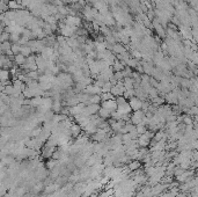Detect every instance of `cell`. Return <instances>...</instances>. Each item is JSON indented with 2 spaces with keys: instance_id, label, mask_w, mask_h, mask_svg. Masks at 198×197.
<instances>
[{
  "instance_id": "ba28073f",
  "label": "cell",
  "mask_w": 198,
  "mask_h": 197,
  "mask_svg": "<svg viewBox=\"0 0 198 197\" xmlns=\"http://www.w3.org/2000/svg\"><path fill=\"white\" fill-rule=\"evenodd\" d=\"M69 131H71V134H72V136L79 137V134H81V131H82V128L79 125L77 122H75V123L73 122V124H72L71 128H69Z\"/></svg>"
},
{
  "instance_id": "603a6c76",
  "label": "cell",
  "mask_w": 198,
  "mask_h": 197,
  "mask_svg": "<svg viewBox=\"0 0 198 197\" xmlns=\"http://www.w3.org/2000/svg\"><path fill=\"white\" fill-rule=\"evenodd\" d=\"M123 74H124V78H132L133 69H131L130 66H126V67L123 70Z\"/></svg>"
},
{
  "instance_id": "ffe728a7",
  "label": "cell",
  "mask_w": 198,
  "mask_h": 197,
  "mask_svg": "<svg viewBox=\"0 0 198 197\" xmlns=\"http://www.w3.org/2000/svg\"><path fill=\"white\" fill-rule=\"evenodd\" d=\"M21 54H23L25 57H29L33 54V51H31V48L28 46V45H21Z\"/></svg>"
},
{
  "instance_id": "4fadbf2b",
  "label": "cell",
  "mask_w": 198,
  "mask_h": 197,
  "mask_svg": "<svg viewBox=\"0 0 198 197\" xmlns=\"http://www.w3.org/2000/svg\"><path fill=\"white\" fill-rule=\"evenodd\" d=\"M123 82H124V87L126 90H134V79L133 78H124Z\"/></svg>"
},
{
  "instance_id": "52a82bcc",
  "label": "cell",
  "mask_w": 198,
  "mask_h": 197,
  "mask_svg": "<svg viewBox=\"0 0 198 197\" xmlns=\"http://www.w3.org/2000/svg\"><path fill=\"white\" fill-rule=\"evenodd\" d=\"M112 52L115 54H124L125 52H128V49L125 45H123L122 43H116L112 45Z\"/></svg>"
},
{
  "instance_id": "ab89813d",
  "label": "cell",
  "mask_w": 198,
  "mask_h": 197,
  "mask_svg": "<svg viewBox=\"0 0 198 197\" xmlns=\"http://www.w3.org/2000/svg\"><path fill=\"white\" fill-rule=\"evenodd\" d=\"M79 4H80V5H81L84 8H85V6L87 5V1H86V0H79Z\"/></svg>"
},
{
  "instance_id": "7402d4cb",
  "label": "cell",
  "mask_w": 198,
  "mask_h": 197,
  "mask_svg": "<svg viewBox=\"0 0 198 197\" xmlns=\"http://www.w3.org/2000/svg\"><path fill=\"white\" fill-rule=\"evenodd\" d=\"M27 75H28V78L31 79V80H38L40 77H41V74L38 73V71H29L27 73Z\"/></svg>"
},
{
  "instance_id": "5b68a950",
  "label": "cell",
  "mask_w": 198,
  "mask_h": 197,
  "mask_svg": "<svg viewBox=\"0 0 198 197\" xmlns=\"http://www.w3.org/2000/svg\"><path fill=\"white\" fill-rule=\"evenodd\" d=\"M101 107L108 109L110 113H114V111H116V110L118 109V104H117L116 100H109V101H103V102H101Z\"/></svg>"
},
{
  "instance_id": "484cf974",
  "label": "cell",
  "mask_w": 198,
  "mask_h": 197,
  "mask_svg": "<svg viewBox=\"0 0 198 197\" xmlns=\"http://www.w3.org/2000/svg\"><path fill=\"white\" fill-rule=\"evenodd\" d=\"M7 41H10V34L7 33V31H4L1 33V36H0V42H7Z\"/></svg>"
},
{
  "instance_id": "6da1fadb",
  "label": "cell",
  "mask_w": 198,
  "mask_h": 197,
  "mask_svg": "<svg viewBox=\"0 0 198 197\" xmlns=\"http://www.w3.org/2000/svg\"><path fill=\"white\" fill-rule=\"evenodd\" d=\"M145 116H146V113L144 110H141V109L137 110V111H133L131 114V122L134 125H138V124H140L143 122V119L145 118Z\"/></svg>"
},
{
  "instance_id": "8fae6325",
  "label": "cell",
  "mask_w": 198,
  "mask_h": 197,
  "mask_svg": "<svg viewBox=\"0 0 198 197\" xmlns=\"http://www.w3.org/2000/svg\"><path fill=\"white\" fill-rule=\"evenodd\" d=\"M14 63L16 66L19 67H21L22 65H25L27 63V57H25L22 54H15V59H14Z\"/></svg>"
},
{
  "instance_id": "ac0fdd59",
  "label": "cell",
  "mask_w": 198,
  "mask_h": 197,
  "mask_svg": "<svg viewBox=\"0 0 198 197\" xmlns=\"http://www.w3.org/2000/svg\"><path fill=\"white\" fill-rule=\"evenodd\" d=\"M12 45L13 43L10 42V41H7V42H2L1 44H0V50H1V54H5V52L9 50V49H12Z\"/></svg>"
},
{
  "instance_id": "4dcf8cb0",
  "label": "cell",
  "mask_w": 198,
  "mask_h": 197,
  "mask_svg": "<svg viewBox=\"0 0 198 197\" xmlns=\"http://www.w3.org/2000/svg\"><path fill=\"white\" fill-rule=\"evenodd\" d=\"M105 42L107 43H109V44H111V45H114V44H116L117 43V40L114 37V35H108V36H105Z\"/></svg>"
},
{
  "instance_id": "836d02e7",
  "label": "cell",
  "mask_w": 198,
  "mask_h": 197,
  "mask_svg": "<svg viewBox=\"0 0 198 197\" xmlns=\"http://www.w3.org/2000/svg\"><path fill=\"white\" fill-rule=\"evenodd\" d=\"M114 77L117 79L118 81H122L124 80V74H123V71H120V72H115V74H114Z\"/></svg>"
},
{
  "instance_id": "83f0119b",
  "label": "cell",
  "mask_w": 198,
  "mask_h": 197,
  "mask_svg": "<svg viewBox=\"0 0 198 197\" xmlns=\"http://www.w3.org/2000/svg\"><path fill=\"white\" fill-rule=\"evenodd\" d=\"M20 38H21V34H16V33L10 34V42L12 43H19Z\"/></svg>"
},
{
  "instance_id": "d590c367",
  "label": "cell",
  "mask_w": 198,
  "mask_h": 197,
  "mask_svg": "<svg viewBox=\"0 0 198 197\" xmlns=\"http://www.w3.org/2000/svg\"><path fill=\"white\" fill-rule=\"evenodd\" d=\"M149 106H151V103L148 102V100L144 101V102H143V108H141V110H144L145 113H147V111H148V108H149Z\"/></svg>"
},
{
  "instance_id": "d4e9b609",
  "label": "cell",
  "mask_w": 198,
  "mask_h": 197,
  "mask_svg": "<svg viewBox=\"0 0 198 197\" xmlns=\"http://www.w3.org/2000/svg\"><path fill=\"white\" fill-rule=\"evenodd\" d=\"M112 86H114V85H112L110 81H107V82H104L103 87L101 88V90H102V93H109V92L111 90Z\"/></svg>"
},
{
  "instance_id": "5bb4252c",
  "label": "cell",
  "mask_w": 198,
  "mask_h": 197,
  "mask_svg": "<svg viewBox=\"0 0 198 197\" xmlns=\"http://www.w3.org/2000/svg\"><path fill=\"white\" fill-rule=\"evenodd\" d=\"M12 79V74L9 70H4L1 69L0 71V81H5V80H10Z\"/></svg>"
},
{
  "instance_id": "d6986e66",
  "label": "cell",
  "mask_w": 198,
  "mask_h": 197,
  "mask_svg": "<svg viewBox=\"0 0 198 197\" xmlns=\"http://www.w3.org/2000/svg\"><path fill=\"white\" fill-rule=\"evenodd\" d=\"M112 69H114V71L115 72H120V71H123V70L125 69V66H124V64L122 63L121 60L116 59L115 63L112 64Z\"/></svg>"
},
{
  "instance_id": "4316f807",
  "label": "cell",
  "mask_w": 198,
  "mask_h": 197,
  "mask_svg": "<svg viewBox=\"0 0 198 197\" xmlns=\"http://www.w3.org/2000/svg\"><path fill=\"white\" fill-rule=\"evenodd\" d=\"M12 51H13L14 54H21V44H19V43H13V45H12Z\"/></svg>"
},
{
  "instance_id": "74e56055",
  "label": "cell",
  "mask_w": 198,
  "mask_h": 197,
  "mask_svg": "<svg viewBox=\"0 0 198 197\" xmlns=\"http://www.w3.org/2000/svg\"><path fill=\"white\" fill-rule=\"evenodd\" d=\"M134 70H136V71H137V72H139L140 74H143V73H144V67H143V65L140 64V62H139V64H138V66H137V67H136V69H134Z\"/></svg>"
},
{
  "instance_id": "3957f363",
  "label": "cell",
  "mask_w": 198,
  "mask_h": 197,
  "mask_svg": "<svg viewBox=\"0 0 198 197\" xmlns=\"http://www.w3.org/2000/svg\"><path fill=\"white\" fill-rule=\"evenodd\" d=\"M130 104V107L132 108V110L133 111H137V110H140L141 108H143V100L141 99L137 98V96H133V98H131L128 101Z\"/></svg>"
},
{
  "instance_id": "1f68e13d",
  "label": "cell",
  "mask_w": 198,
  "mask_h": 197,
  "mask_svg": "<svg viewBox=\"0 0 198 197\" xmlns=\"http://www.w3.org/2000/svg\"><path fill=\"white\" fill-rule=\"evenodd\" d=\"M0 8H1V13H6V12H8L9 10L8 4L5 2L4 0H1V1H0Z\"/></svg>"
},
{
  "instance_id": "8d00e7d4",
  "label": "cell",
  "mask_w": 198,
  "mask_h": 197,
  "mask_svg": "<svg viewBox=\"0 0 198 197\" xmlns=\"http://www.w3.org/2000/svg\"><path fill=\"white\" fill-rule=\"evenodd\" d=\"M149 80H151V75L145 74V73L141 74V81H144V82H149Z\"/></svg>"
},
{
  "instance_id": "9a60e30c",
  "label": "cell",
  "mask_w": 198,
  "mask_h": 197,
  "mask_svg": "<svg viewBox=\"0 0 198 197\" xmlns=\"http://www.w3.org/2000/svg\"><path fill=\"white\" fill-rule=\"evenodd\" d=\"M151 100V103H153V104H155L156 107H160V106H164V103H166V100H164V98H162V96H156V98L154 99H149Z\"/></svg>"
},
{
  "instance_id": "7a4b0ae2",
  "label": "cell",
  "mask_w": 198,
  "mask_h": 197,
  "mask_svg": "<svg viewBox=\"0 0 198 197\" xmlns=\"http://www.w3.org/2000/svg\"><path fill=\"white\" fill-rule=\"evenodd\" d=\"M164 100H166V102H167L168 104L175 106V104L179 103V95H177V93H176L175 90H172V92H169V93L166 94Z\"/></svg>"
},
{
  "instance_id": "2e32d148",
  "label": "cell",
  "mask_w": 198,
  "mask_h": 197,
  "mask_svg": "<svg viewBox=\"0 0 198 197\" xmlns=\"http://www.w3.org/2000/svg\"><path fill=\"white\" fill-rule=\"evenodd\" d=\"M102 102V99H101V95L100 94H95V95H90V99H89V104H101Z\"/></svg>"
},
{
  "instance_id": "f35d334b",
  "label": "cell",
  "mask_w": 198,
  "mask_h": 197,
  "mask_svg": "<svg viewBox=\"0 0 198 197\" xmlns=\"http://www.w3.org/2000/svg\"><path fill=\"white\" fill-rule=\"evenodd\" d=\"M42 188H43V184H42V183H38V184H36L34 187V190L36 193H40V191L42 190Z\"/></svg>"
},
{
  "instance_id": "e0dca14e",
  "label": "cell",
  "mask_w": 198,
  "mask_h": 197,
  "mask_svg": "<svg viewBox=\"0 0 198 197\" xmlns=\"http://www.w3.org/2000/svg\"><path fill=\"white\" fill-rule=\"evenodd\" d=\"M43 106V96H35L31 99V107H40Z\"/></svg>"
},
{
  "instance_id": "e575fe53",
  "label": "cell",
  "mask_w": 198,
  "mask_h": 197,
  "mask_svg": "<svg viewBox=\"0 0 198 197\" xmlns=\"http://www.w3.org/2000/svg\"><path fill=\"white\" fill-rule=\"evenodd\" d=\"M116 102H117V104H118V106H121V104L126 103V102H128V100L124 98V96H117V98H116Z\"/></svg>"
},
{
  "instance_id": "7c38bea8",
  "label": "cell",
  "mask_w": 198,
  "mask_h": 197,
  "mask_svg": "<svg viewBox=\"0 0 198 197\" xmlns=\"http://www.w3.org/2000/svg\"><path fill=\"white\" fill-rule=\"evenodd\" d=\"M99 116L101 117V118H103V119H105V121H108L110 117H111V113L108 110V109H105V108L101 107L100 108V110H99Z\"/></svg>"
},
{
  "instance_id": "277c9868",
  "label": "cell",
  "mask_w": 198,
  "mask_h": 197,
  "mask_svg": "<svg viewBox=\"0 0 198 197\" xmlns=\"http://www.w3.org/2000/svg\"><path fill=\"white\" fill-rule=\"evenodd\" d=\"M100 108H101V104H88V106L85 108L82 115H84V116H92V115H95V114L99 113Z\"/></svg>"
},
{
  "instance_id": "30bf717a",
  "label": "cell",
  "mask_w": 198,
  "mask_h": 197,
  "mask_svg": "<svg viewBox=\"0 0 198 197\" xmlns=\"http://www.w3.org/2000/svg\"><path fill=\"white\" fill-rule=\"evenodd\" d=\"M117 111L124 115V114H131V111H133V110H132V108L130 107L129 102H126V103H124V104H121V106H118V109H117Z\"/></svg>"
},
{
  "instance_id": "d6a6232c",
  "label": "cell",
  "mask_w": 198,
  "mask_h": 197,
  "mask_svg": "<svg viewBox=\"0 0 198 197\" xmlns=\"http://www.w3.org/2000/svg\"><path fill=\"white\" fill-rule=\"evenodd\" d=\"M61 158H63L61 150H57V151H55L53 154H52V159H55V160H61Z\"/></svg>"
},
{
  "instance_id": "44dd1931",
  "label": "cell",
  "mask_w": 198,
  "mask_h": 197,
  "mask_svg": "<svg viewBox=\"0 0 198 197\" xmlns=\"http://www.w3.org/2000/svg\"><path fill=\"white\" fill-rule=\"evenodd\" d=\"M101 99H102V102H103V101H109V100H116V96L112 94L111 92H109V93H102Z\"/></svg>"
},
{
  "instance_id": "9c48e42d",
  "label": "cell",
  "mask_w": 198,
  "mask_h": 197,
  "mask_svg": "<svg viewBox=\"0 0 198 197\" xmlns=\"http://www.w3.org/2000/svg\"><path fill=\"white\" fill-rule=\"evenodd\" d=\"M140 167H141L140 160H131L128 163V168L130 169V172H136V170L140 169Z\"/></svg>"
},
{
  "instance_id": "f1b7e54d",
  "label": "cell",
  "mask_w": 198,
  "mask_h": 197,
  "mask_svg": "<svg viewBox=\"0 0 198 197\" xmlns=\"http://www.w3.org/2000/svg\"><path fill=\"white\" fill-rule=\"evenodd\" d=\"M58 161H59V160H55V159L49 160V161L46 162V168H48V169H53V168L58 165Z\"/></svg>"
},
{
  "instance_id": "f546056e",
  "label": "cell",
  "mask_w": 198,
  "mask_h": 197,
  "mask_svg": "<svg viewBox=\"0 0 198 197\" xmlns=\"http://www.w3.org/2000/svg\"><path fill=\"white\" fill-rule=\"evenodd\" d=\"M136 129H137V131H138V134H144L147 130H148V129H147V126L143 125V124H138V125H136Z\"/></svg>"
},
{
  "instance_id": "cb8c5ba5",
  "label": "cell",
  "mask_w": 198,
  "mask_h": 197,
  "mask_svg": "<svg viewBox=\"0 0 198 197\" xmlns=\"http://www.w3.org/2000/svg\"><path fill=\"white\" fill-rule=\"evenodd\" d=\"M138 64H139V60L136 59V58H133V57H131L128 60V66H130L131 69H136L138 66Z\"/></svg>"
},
{
  "instance_id": "8992f818",
  "label": "cell",
  "mask_w": 198,
  "mask_h": 197,
  "mask_svg": "<svg viewBox=\"0 0 198 197\" xmlns=\"http://www.w3.org/2000/svg\"><path fill=\"white\" fill-rule=\"evenodd\" d=\"M84 93H87V94H89V95H95V94H102V90H101V87H99V86H96V85H88L85 90H84Z\"/></svg>"
}]
</instances>
